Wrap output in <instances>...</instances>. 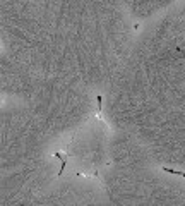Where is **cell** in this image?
Segmentation results:
<instances>
[{
	"label": "cell",
	"mask_w": 185,
	"mask_h": 206,
	"mask_svg": "<svg viewBox=\"0 0 185 206\" xmlns=\"http://www.w3.org/2000/svg\"><path fill=\"white\" fill-rule=\"evenodd\" d=\"M165 172H170V173H175V175H182L185 177V172H177V170H171V168H163Z\"/></svg>",
	"instance_id": "cell-1"
}]
</instances>
